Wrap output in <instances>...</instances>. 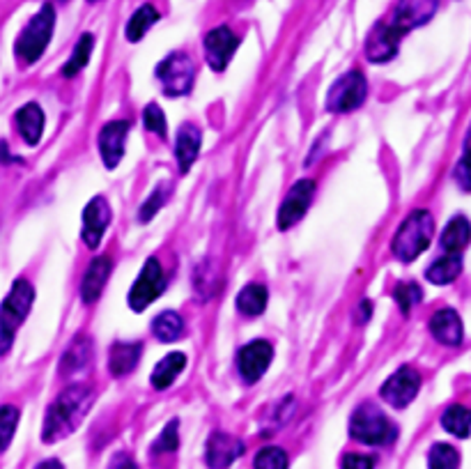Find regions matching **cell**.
Wrapping results in <instances>:
<instances>
[{
    "mask_svg": "<svg viewBox=\"0 0 471 469\" xmlns=\"http://www.w3.org/2000/svg\"><path fill=\"white\" fill-rule=\"evenodd\" d=\"M90 403H92L90 389L86 387L64 389L63 394L58 396V400H55L46 412L44 431H42L44 442H58V440L67 437L70 432H74L76 428H79L80 421H83V416H86Z\"/></svg>",
    "mask_w": 471,
    "mask_h": 469,
    "instance_id": "6da1fadb",
    "label": "cell"
},
{
    "mask_svg": "<svg viewBox=\"0 0 471 469\" xmlns=\"http://www.w3.org/2000/svg\"><path fill=\"white\" fill-rule=\"evenodd\" d=\"M434 235V219L428 210H414L393 235V255L400 263H412L430 247Z\"/></svg>",
    "mask_w": 471,
    "mask_h": 469,
    "instance_id": "7a4b0ae2",
    "label": "cell"
},
{
    "mask_svg": "<svg viewBox=\"0 0 471 469\" xmlns=\"http://www.w3.org/2000/svg\"><path fill=\"white\" fill-rule=\"evenodd\" d=\"M35 302V288L26 279L14 281L10 295L0 306V355L10 350L16 330L21 327Z\"/></svg>",
    "mask_w": 471,
    "mask_h": 469,
    "instance_id": "3957f363",
    "label": "cell"
},
{
    "mask_svg": "<svg viewBox=\"0 0 471 469\" xmlns=\"http://www.w3.org/2000/svg\"><path fill=\"white\" fill-rule=\"evenodd\" d=\"M54 26H55V10L54 5H44L42 10L30 19L26 28L21 30L19 39H16V58L26 63V65H32L38 63L39 58L46 51L48 42L54 38Z\"/></svg>",
    "mask_w": 471,
    "mask_h": 469,
    "instance_id": "277c9868",
    "label": "cell"
},
{
    "mask_svg": "<svg viewBox=\"0 0 471 469\" xmlns=\"http://www.w3.org/2000/svg\"><path fill=\"white\" fill-rule=\"evenodd\" d=\"M396 426L373 405H361L349 419V435L364 444H389L396 440Z\"/></svg>",
    "mask_w": 471,
    "mask_h": 469,
    "instance_id": "5b68a950",
    "label": "cell"
},
{
    "mask_svg": "<svg viewBox=\"0 0 471 469\" xmlns=\"http://www.w3.org/2000/svg\"><path fill=\"white\" fill-rule=\"evenodd\" d=\"M156 79L168 97H184L193 88V79H196L193 60L187 54H171L156 67Z\"/></svg>",
    "mask_w": 471,
    "mask_h": 469,
    "instance_id": "8992f818",
    "label": "cell"
},
{
    "mask_svg": "<svg viewBox=\"0 0 471 469\" xmlns=\"http://www.w3.org/2000/svg\"><path fill=\"white\" fill-rule=\"evenodd\" d=\"M368 86L359 71H349L341 76L327 92V111L329 113H349L366 102Z\"/></svg>",
    "mask_w": 471,
    "mask_h": 469,
    "instance_id": "52a82bcc",
    "label": "cell"
},
{
    "mask_svg": "<svg viewBox=\"0 0 471 469\" xmlns=\"http://www.w3.org/2000/svg\"><path fill=\"white\" fill-rule=\"evenodd\" d=\"M164 290H166V274H164V267H161L159 260L150 258L145 263L143 270H140L134 286H131V292H129V306L134 308L136 313L145 311V308L155 304V299Z\"/></svg>",
    "mask_w": 471,
    "mask_h": 469,
    "instance_id": "ba28073f",
    "label": "cell"
},
{
    "mask_svg": "<svg viewBox=\"0 0 471 469\" xmlns=\"http://www.w3.org/2000/svg\"><path fill=\"white\" fill-rule=\"evenodd\" d=\"M418 389H421V375H418L414 368H400L382 384L380 394L386 403L396 407V410H402L408 407L414 398L418 396Z\"/></svg>",
    "mask_w": 471,
    "mask_h": 469,
    "instance_id": "9c48e42d",
    "label": "cell"
},
{
    "mask_svg": "<svg viewBox=\"0 0 471 469\" xmlns=\"http://www.w3.org/2000/svg\"><path fill=\"white\" fill-rule=\"evenodd\" d=\"M315 196V182L313 180H299V182L290 189V194L285 196L283 205L279 210V228L288 230L295 223H299L304 219V214L308 212Z\"/></svg>",
    "mask_w": 471,
    "mask_h": 469,
    "instance_id": "30bf717a",
    "label": "cell"
},
{
    "mask_svg": "<svg viewBox=\"0 0 471 469\" xmlns=\"http://www.w3.org/2000/svg\"><path fill=\"white\" fill-rule=\"evenodd\" d=\"M272 356L273 350L267 340H253V343L241 348L240 355H237V368H240L244 382L253 384L263 378L269 364H272Z\"/></svg>",
    "mask_w": 471,
    "mask_h": 469,
    "instance_id": "8fae6325",
    "label": "cell"
},
{
    "mask_svg": "<svg viewBox=\"0 0 471 469\" xmlns=\"http://www.w3.org/2000/svg\"><path fill=\"white\" fill-rule=\"evenodd\" d=\"M440 7V0H400L393 12L391 26H396L402 35L418 26H425L434 17V12Z\"/></svg>",
    "mask_w": 471,
    "mask_h": 469,
    "instance_id": "7c38bea8",
    "label": "cell"
},
{
    "mask_svg": "<svg viewBox=\"0 0 471 469\" xmlns=\"http://www.w3.org/2000/svg\"><path fill=\"white\" fill-rule=\"evenodd\" d=\"M131 124L127 120H111L99 131V152H102V162L108 171L118 168L124 156V143Z\"/></svg>",
    "mask_w": 471,
    "mask_h": 469,
    "instance_id": "4fadbf2b",
    "label": "cell"
},
{
    "mask_svg": "<svg viewBox=\"0 0 471 469\" xmlns=\"http://www.w3.org/2000/svg\"><path fill=\"white\" fill-rule=\"evenodd\" d=\"M237 46H240V39L228 26L209 30L207 38H205V55H207L209 67L214 71H223L228 63H231L232 54L237 51Z\"/></svg>",
    "mask_w": 471,
    "mask_h": 469,
    "instance_id": "5bb4252c",
    "label": "cell"
},
{
    "mask_svg": "<svg viewBox=\"0 0 471 469\" xmlns=\"http://www.w3.org/2000/svg\"><path fill=\"white\" fill-rule=\"evenodd\" d=\"M108 223H111V207H108V203L102 196H97L83 210V232H80L83 242L90 248L99 247Z\"/></svg>",
    "mask_w": 471,
    "mask_h": 469,
    "instance_id": "9a60e30c",
    "label": "cell"
},
{
    "mask_svg": "<svg viewBox=\"0 0 471 469\" xmlns=\"http://www.w3.org/2000/svg\"><path fill=\"white\" fill-rule=\"evenodd\" d=\"M402 33L391 23H384V26H377L373 33H370L368 44H366V58L370 63H389L391 58H396L398 54V44H400Z\"/></svg>",
    "mask_w": 471,
    "mask_h": 469,
    "instance_id": "2e32d148",
    "label": "cell"
},
{
    "mask_svg": "<svg viewBox=\"0 0 471 469\" xmlns=\"http://www.w3.org/2000/svg\"><path fill=\"white\" fill-rule=\"evenodd\" d=\"M244 442L228 432H214L207 442V465L209 469H228L235 460L241 458Z\"/></svg>",
    "mask_w": 471,
    "mask_h": 469,
    "instance_id": "e0dca14e",
    "label": "cell"
},
{
    "mask_svg": "<svg viewBox=\"0 0 471 469\" xmlns=\"http://www.w3.org/2000/svg\"><path fill=\"white\" fill-rule=\"evenodd\" d=\"M430 334L440 340L442 346L456 348L465 339V327L462 320L453 308H442L430 318Z\"/></svg>",
    "mask_w": 471,
    "mask_h": 469,
    "instance_id": "ac0fdd59",
    "label": "cell"
},
{
    "mask_svg": "<svg viewBox=\"0 0 471 469\" xmlns=\"http://www.w3.org/2000/svg\"><path fill=\"white\" fill-rule=\"evenodd\" d=\"M200 130L196 124L184 122L177 131L175 138V156H177V166H180V173H189V168L193 166V162L198 159L200 152Z\"/></svg>",
    "mask_w": 471,
    "mask_h": 469,
    "instance_id": "d6986e66",
    "label": "cell"
},
{
    "mask_svg": "<svg viewBox=\"0 0 471 469\" xmlns=\"http://www.w3.org/2000/svg\"><path fill=\"white\" fill-rule=\"evenodd\" d=\"M113 263L108 255L92 260V264L88 267L86 276H83V283H80V297L86 304H95L99 297H102L104 288H106V281L111 276Z\"/></svg>",
    "mask_w": 471,
    "mask_h": 469,
    "instance_id": "ffe728a7",
    "label": "cell"
},
{
    "mask_svg": "<svg viewBox=\"0 0 471 469\" xmlns=\"http://www.w3.org/2000/svg\"><path fill=\"white\" fill-rule=\"evenodd\" d=\"M16 130L28 146H38L44 134V111L38 104H26L16 111Z\"/></svg>",
    "mask_w": 471,
    "mask_h": 469,
    "instance_id": "44dd1931",
    "label": "cell"
},
{
    "mask_svg": "<svg viewBox=\"0 0 471 469\" xmlns=\"http://www.w3.org/2000/svg\"><path fill=\"white\" fill-rule=\"evenodd\" d=\"M471 242V223L467 216H453L442 232V248L446 254L460 255Z\"/></svg>",
    "mask_w": 471,
    "mask_h": 469,
    "instance_id": "7402d4cb",
    "label": "cell"
},
{
    "mask_svg": "<svg viewBox=\"0 0 471 469\" xmlns=\"http://www.w3.org/2000/svg\"><path fill=\"white\" fill-rule=\"evenodd\" d=\"M184 366H187V355L184 352H171V355H166L156 364L155 371H152V387L159 389V391L168 389L180 378Z\"/></svg>",
    "mask_w": 471,
    "mask_h": 469,
    "instance_id": "603a6c76",
    "label": "cell"
},
{
    "mask_svg": "<svg viewBox=\"0 0 471 469\" xmlns=\"http://www.w3.org/2000/svg\"><path fill=\"white\" fill-rule=\"evenodd\" d=\"M143 346L140 343H115L111 348V356H108V368L115 378H122L127 373H131L136 368L140 359Z\"/></svg>",
    "mask_w": 471,
    "mask_h": 469,
    "instance_id": "cb8c5ba5",
    "label": "cell"
},
{
    "mask_svg": "<svg viewBox=\"0 0 471 469\" xmlns=\"http://www.w3.org/2000/svg\"><path fill=\"white\" fill-rule=\"evenodd\" d=\"M462 272V258L458 254H446L444 258L434 260L430 264L428 270H425V279L434 286H449L453 281L460 276Z\"/></svg>",
    "mask_w": 471,
    "mask_h": 469,
    "instance_id": "d4e9b609",
    "label": "cell"
},
{
    "mask_svg": "<svg viewBox=\"0 0 471 469\" xmlns=\"http://www.w3.org/2000/svg\"><path fill=\"white\" fill-rule=\"evenodd\" d=\"M152 334L161 340V343H172V340L182 339L184 334V320L180 313L164 311L159 313L152 322Z\"/></svg>",
    "mask_w": 471,
    "mask_h": 469,
    "instance_id": "484cf974",
    "label": "cell"
},
{
    "mask_svg": "<svg viewBox=\"0 0 471 469\" xmlns=\"http://www.w3.org/2000/svg\"><path fill=\"white\" fill-rule=\"evenodd\" d=\"M267 308V290L257 283H248L244 290L237 295V311L248 315V318H256L260 313Z\"/></svg>",
    "mask_w": 471,
    "mask_h": 469,
    "instance_id": "4316f807",
    "label": "cell"
},
{
    "mask_svg": "<svg viewBox=\"0 0 471 469\" xmlns=\"http://www.w3.org/2000/svg\"><path fill=\"white\" fill-rule=\"evenodd\" d=\"M156 21H159V12H156L155 7L152 5L139 7V10L131 14V19H129V23H127L129 42H140V39L147 35V30H150Z\"/></svg>",
    "mask_w": 471,
    "mask_h": 469,
    "instance_id": "83f0119b",
    "label": "cell"
},
{
    "mask_svg": "<svg viewBox=\"0 0 471 469\" xmlns=\"http://www.w3.org/2000/svg\"><path fill=\"white\" fill-rule=\"evenodd\" d=\"M442 426L446 432L456 437H469L471 432V410L465 405H450L442 415Z\"/></svg>",
    "mask_w": 471,
    "mask_h": 469,
    "instance_id": "f1b7e54d",
    "label": "cell"
},
{
    "mask_svg": "<svg viewBox=\"0 0 471 469\" xmlns=\"http://www.w3.org/2000/svg\"><path fill=\"white\" fill-rule=\"evenodd\" d=\"M92 49H95V38H92L90 33L80 35V39H79V44H76L74 54H71V58L67 60V65L63 67V76L71 79V76L79 74V71L83 70V67H88V63H90Z\"/></svg>",
    "mask_w": 471,
    "mask_h": 469,
    "instance_id": "f546056e",
    "label": "cell"
},
{
    "mask_svg": "<svg viewBox=\"0 0 471 469\" xmlns=\"http://www.w3.org/2000/svg\"><path fill=\"white\" fill-rule=\"evenodd\" d=\"M90 355H92V346L90 340L86 339H76L67 352L63 356V373H76L80 368H86L90 364Z\"/></svg>",
    "mask_w": 471,
    "mask_h": 469,
    "instance_id": "4dcf8cb0",
    "label": "cell"
},
{
    "mask_svg": "<svg viewBox=\"0 0 471 469\" xmlns=\"http://www.w3.org/2000/svg\"><path fill=\"white\" fill-rule=\"evenodd\" d=\"M430 469H458L460 467V453L450 444H434L428 453Z\"/></svg>",
    "mask_w": 471,
    "mask_h": 469,
    "instance_id": "1f68e13d",
    "label": "cell"
},
{
    "mask_svg": "<svg viewBox=\"0 0 471 469\" xmlns=\"http://www.w3.org/2000/svg\"><path fill=\"white\" fill-rule=\"evenodd\" d=\"M16 426H19V407H14V405H3V407H0V453L10 447Z\"/></svg>",
    "mask_w": 471,
    "mask_h": 469,
    "instance_id": "d6a6232c",
    "label": "cell"
},
{
    "mask_svg": "<svg viewBox=\"0 0 471 469\" xmlns=\"http://www.w3.org/2000/svg\"><path fill=\"white\" fill-rule=\"evenodd\" d=\"M256 469H288V453L279 447H265L256 456Z\"/></svg>",
    "mask_w": 471,
    "mask_h": 469,
    "instance_id": "836d02e7",
    "label": "cell"
},
{
    "mask_svg": "<svg viewBox=\"0 0 471 469\" xmlns=\"http://www.w3.org/2000/svg\"><path fill=\"white\" fill-rule=\"evenodd\" d=\"M393 297H396V304L400 306V311L408 315V313L412 311L418 302H421L424 290H421L416 283H400V286L396 288V292H393Z\"/></svg>",
    "mask_w": 471,
    "mask_h": 469,
    "instance_id": "e575fe53",
    "label": "cell"
},
{
    "mask_svg": "<svg viewBox=\"0 0 471 469\" xmlns=\"http://www.w3.org/2000/svg\"><path fill=\"white\" fill-rule=\"evenodd\" d=\"M168 196H171V189H168V184H164V187H156L155 191H152V196L147 200H145L143 205H140V212H139V219L140 222H150L152 216L156 214V212L161 210V205L166 203Z\"/></svg>",
    "mask_w": 471,
    "mask_h": 469,
    "instance_id": "d590c367",
    "label": "cell"
},
{
    "mask_svg": "<svg viewBox=\"0 0 471 469\" xmlns=\"http://www.w3.org/2000/svg\"><path fill=\"white\" fill-rule=\"evenodd\" d=\"M143 122L145 130L152 131V134H159L161 138L166 136V118H164V111H161L156 104H147V106H145Z\"/></svg>",
    "mask_w": 471,
    "mask_h": 469,
    "instance_id": "8d00e7d4",
    "label": "cell"
},
{
    "mask_svg": "<svg viewBox=\"0 0 471 469\" xmlns=\"http://www.w3.org/2000/svg\"><path fill=\"white\" fill-rule=\"evenodd\" d=\"M456 182L460 184L465 191H471V131L469 138H467L465 155H462V159L456 166Z\"/></svg>",
    "mask_w": 471,
    "mask_h": 469,
    "instance_id": "74e56055",
    "label": "cell"
},
{
    "mask_svg": "<svg viewBox=\"0 0 471 469\" xmlns=\"http://www.w3.org/2000/svg\"><path fill=\"white\" fill-rule=\"evenodd\" d=\"M180 447V435H177V421H171L164 432L159 435V440L155 442L156 453H171Z\"/></svg>",
    "mask_w": 471,
    "mask_h": 469,
    "instance_id": "f35d334b",
    "label": "cell"
},
{
    "mask_svg": "<svg viewBox=\"0 0 471 469\" xmlns=\"http://www.w3.org/2000/svg\"><path fill=\"white\" fill-rule=\"evenodd\" d=\"M343 469H373V460L359 453H348L343 458Z\"/></svg>",
    "mask_w": 471,
    "mask_h": 469,
    "instance_id": "ab89813d",
    "label": "cell"
},
{
    "mask_svg": "<svg viewBox=\"0 0 471 469\" xmlns=\"http://www.w3.org/2000/svg\"><path fill=\"white\" fill-rule=\"evenodd\" d=\"M108 469H139V467H136V463L129 458V456H115Z\"/></svg>",
    "mask_w": 471,
    "mask_h": 469,
    "instance_id": "60d3db41",
    "label": "cell"
},
{
    "mask_svg": "<svg viewBox=\"0 0 471 469\" xmlns=\"http://www.w3.org/2000/svg\"><path fill=\"white\" fill-rule=\"evenodd\" d=\"M370 311H373V306H370V302H361L359 304V315H357V320H359V322H368Z\"/></svg>",
    "mask_w": 471,
    "mask_h": 469,
    "instance_id": "b9f144b4",
    "label": "cell"
},
{
    "mask_svg": "<svg viewBox=\"0 0 471 469\" xmlns=\"http://www.w3.org/2000/svg\"><path fill=\"white\" fill-rule=\"evenodd\" d=\"M35 469H64V467L58 463V460H44V463H39Z\"/></svg>",
    "mask_w": 471,
    "mask_h": 469,
    "instance_id": "7bdbcfd3",
    "label": "cell"
}]
</instances>
